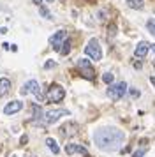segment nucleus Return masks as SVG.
Here are the masks:
<instances>
[{"label": "nucleus", "mask_w": 155, "mask_h": 157, "mask_svg": "<svg viewBox=\"0 0 155 157\" xmlns=\"http://www.w3.org/2000/svg\"><path fill=\"white\" fill-rule=\"evenodd\" d=\"M115 30H116V27H115V25H113V23H111V25L108 27V36H109V37H113V36H115V34H116Z\"/></svg>", "instance_id": "20"}, {"label": "nucleus", "mask_w": 155, "mask_h": 157, "mask_svg": "<svg viewBox=\"0 0 155 157\" xmlns=\"http://www.w3.org/2000/svg\"><path fill=\"white\" fill-rule=\"evenodd\" d=\"M152 50H153V51H155V44H152Z\"/></svg>", "instance_id": "28"}, {"label": "nucleus", "mask_w": 155, "mask_h": 157, "mask_svg": "<svg viewBox=\"0 0 155 157\" xmlns=\"http://www.w3.org/2000/svg\"><path fill=\"white\" fill-rule=\"evenodd\" d=\"M27 141H28V136H27V134H25V136H21L20 145H27Z\"/></svg>", "instance_id": "23"}, {"label": "nucleus", "mask_w": 155, "mask_h": 157, "mask_svg": "<svg viewBox=\"0 0 155 157\" xmlns=\"http://www.w3.org/2000/svg\"><path fill=\"white\" fill-rule=\"evenodd\" d=\"M146 29L150 30V34H153V36H155V20H148Z\"/></svg>", "instance_id": "18"}, {"label": "nucleus", "mask_w": 155, "mask_h": 157, "mask_svg": "<svg viewBox=\"0 0 155 157\" xmlns=\"http://www.w3.org/2000/svg\"><path fill=\"white\" fill-rule=\"evenodd\" d=\"M127 6L132 9H143V0H127Z\"/></svg>", "instance_id": "15"}, {"label": "nucleus", "mask_w": 155, "mask_h": 157, "mask_svg": "<svg viewBox=\"0 0 155 157\" xmlns=\"http://www.w3.org/2000/svg\"><path fill=\"white\" fill-rule=\"evenodd\" d=\"M78 69L81 71L83 78H86V79H93V78H95V71H93V67L90 65V62H88V60L79 58V60H78Z\"/></svg>", "instance_id": "6"}, {"label": "nucleus", "mask_w": 155, "mask_h": 157, "mask_svg": "<svg viewBox=\"0 0 155 157\" xmlns=\"http://www.w3.org/2000/svg\"><path fill=\"white\" fill-rule=\"evenodd\" d=\"M42 0H34V4H41Z\"/></svg>", "instance_id": "27"}, {"label": "nucleus", "mask_w": 155, "mask_h": 157, "mask_svg": "<svg viewBox=\"0 0 155 157\" xmlns=\"http://www.w3.org/2000/svg\"><path fill=\"white\" fill-rule=\"evenodd\" d=\"M113 79H115V76H113L111 72H106L104 76H102V81H104V83H108V85H111Z\"/></svg>", "instance_id": "17"}, {"label": "nucleus", "mask_w": 155, "mask_h": 157, "mask_svg": "<svg viewBox=\"0 0 155 157\" xmlns=\"http://www.w3.org/2000/svg\"><path fill=\"white\" fill-rule=\"evenodd\" d=\"M85 53L92 58V60H100L102 58V50L99 46V41L97 39H90L88 44L85 46Z\"/></svg>", "instance_id": "5"}, {"label": "nucleus", "mask_w": 155, "mask_h": 157, "mask_svg": "<svg viewBox=\"0 0 155 157\" xmlns=\"http://www.w3.org/2000/svg\"><path fill=\"white\" fill-rule=\"evenodd\" d=\"M60 55H67V53H69L70 51V41L69 39H65V41H63V44H62V48H60Z\"/></svg>", "instance_id": "16"}, {"label": "nucleus", "mask_w": 155, "mask_h": 157, "mask_svg": "<svg viewBox=\"0 0 155 157\" xmlns=\"http://www.w3.org/2000/svg\"><path fill=\"white\" fill-rule=\"evenodd\" d=\"M20 109H23V101H11L4 106V115H14Z\"/></svg>", "instance_id": "9"}, {"label": "nucleus", "mask_w": 155, "mask_h": 157, "mask_svg": "<svg viewBox=\"0 0 155 157\" xmlns=\"http://www.w3.org/2000/svg\"><path fill=\"white\" fill-rule=\"evenodd\" d=\"M145 154H146V148H141V150H136L132 154V157H143Z\"/></svg>", "instance_id": "21"}, {"label": "nucleus", "mask_w": 155, "mask_h": 157, "mask_svg": "<svg viewBox=\"0 0 155 157\" xmlns=\"http://www.w3.org/2000/svg\"><path fill=\"white\" fill-rule=\"evenodd\" d=\"M46 2H53V0H46Z\"/></svg>", "instance_id": "29"}, {"label": "nucleus", "mask_w": 155, "mask_h": 157, "mask_svg": "<svg viewBox=\"0 0 155 157\" xmlns=\"http://www.w3.org/2000/svg\"><path fill=\"white\" fill-rule=\"evenodd\" d=\"M130 95H132V97H139V92H138V90H130Z\"/></svg>", "instance_id": "24"}, {"label": "nucleus", "mask_w": 155, "mask_h": 157, "mask_svg": "<svg viewBox=\"0 0 155 157\" xmlns=\"http://www.w3.org/2000/svg\"><path fill=\"white\" fill-rule=\"evenodd\" d=\"M125 140V134L123 131H120L116 127H102L97 129L93 132V141L100 150H106V152H115V150L120 148V145Z\"/></svg>", "instance_id": "1"}, {"label": "nucleus", "mask_w": 155, "mask_h": 157, "mask_svg": "<svg viewBox=\"0 0 155 157\" xmlns=\"http://www.w3.org/2000/svg\"><path fill=\"white\" fill-rule=\"evenodd\" d=\"M60 117H69V111L67 109H49V111H44L39 118V124L42 125H49V124H55L56 120H60Z\"/></svg>", "instance_id": "2"}, {"label": "nucleus", "mask_w": 155, "mask_h": 157, "mask_svg": "<svg viewBox=\"0 0 155 157\" xmlns=\"http://www.w3.org/2000/svg\"><path fill=\"white\" fill-rule=\"evenodd\" d=\"M67 39V32L65 30H60V32H56L55 36H51L49 37V43H51V46L55 48L56 51L60 50V46L63 44V41Z\"/></svg>", "instance_id": "8"}, {"label": "nucleus", "mask_w": 155, "mask_h": 157, "mask_svg": "<svg viewBox=\"0 0 155 157\" xmlns=\"http://www.w3.org/2000/svg\"><path fill=\"white\" fill-rule=\"evenodd\" d=\"M76 131H78V125H76V124H72V122H69V124H65V125L60 127V134L67 138V136L76 134Z\"/></svg>", "instance_id": "11"}, {"label": "nucleus", "mask_w": 155, "mask_h": 157, "mask_svg": "<svg viewBox=\"0 0 155 157\" xmlns=\"http://www.w3.org/2000/svg\"><path fill=\"white\" fill-rule=\"evenodd\" d=\"M6 32H7V29H6V27H2V29H0V34H2V36H4Z\"/></svg>", "instance_id": "25"}, {"label": "nucleus", "mask_w": 155, "mask_h": 157, "mask_svg": "<svg viewBox=\"0 0 155 157\" xmlns=\"http://www.w3.org/2000/svg\"><path fill=\"white\" fill-rule=\"evenodd\" d=\"M46 145H48V148L51 150L53 154H58V152H60V148H58V145H56V141L53 138H46Z\"/></svg>", "instance_id": "14"}, {"label": "nucleus", "mask_w": 155, "mask_h": 157, "mask_svg": "<svg viewBox=\"0 0 155 157\" xmlns=\"http://www.w3.org/2000/svg\"><path fill=\"white\" fill-rule=\"evenodd\" d=\"M39 13H41V16H44L46 20H51V13H49L46 7H41V9H39Z\"/></svg>", "instance_id": "19"}, {"label": "nucleus", "mask_w": 155, "mask_h": 157, "mask_svg": "<svg viewBox=\"0 0 155 157\" xmlns=\"http://www.w3.org/2000/svg\"><path fill=\"white\" fill-rule=\"evenodd\" d=\"M127 92V83L125 81H118V83H115V85H109L108 88V97L111 101H120Z\"/></svg>", "instance_id": "3"}, {"label": "nucleus", "mask_w": 155, "mask_h": 157, "mask_svg": "<svg viewBox=\"0 0 155 157\" xmlns=\"http://www.w3.org/2000/svg\"><path fill=\"white\" fill-rule=\"evenodd\" d=\"M65 152L69 155H72V154H83V155H86V148L81 147V145H76V143H67L65 145Z\"/></svg>", "instance_id": "10"}, {"label": "nucleus", "mask_w": 155, "mask_h": 157, "mask_svg": "<svg viewBox=\"0 0 155 157\" xmlns=\"http://www.w3.org/2000/svg\"><path fill=\"white\" fill-rule=\"evenodd\" d=\"M150 81H152V85L155 86V76H152V78H150Z\"/></svg>", "instance_id": "26"}, {"label": "nucleus", "mask_w": 155, "mask_h": 157, "mask_svg": "<svg viewBox=\"0 0 155 157\" xmlns=\"http://www.w3.org/2000/svg\"><path fill=\"white\" fill-rule=\"evenodd\" d=\"M148 50H150V44H148L146 41H141V43L136 46V51H134V55H136V57H139V58H143V57H146Z\"/></svg>", "instance_id": "12"}, {"label": "nucleus", "mask_w": 155, "mask_h": 157, "mask_svg": "<svg viewBox=\"0 0 155 157\" xmlns=\"http://www.w3.org/2000/svg\"><path fill=\"white\" fill-rule=\"evenodd\" d=\"M53 67H56V62H53V60H48L44 64V69H53Z\"/></svg>", "instance_id": "22"}, {"label": "nucleus", "mask_w": 155, "mask_h": 157, "mask_svg": "<svg viewBox=\"0 0 155 157\" xmlns=\"http://www.w3.org/2000/svg\"><path fill=\"white\" fill-rule=\"evenodd\" d=\"M11 90V81L7 78H0V97H4Z\"/></svg>", "instance_id": "13"}, {"label": "nucleus", "mask_w": 155, "mask_h": 157, "mask_svg": "<svg viewBox=\"0 0 155 157\" xmlns=\"http://www.w3.org/2000/svg\"><path fill=\"white\" fill-rule=\"evenodd\" d=\"M65 97V88L60 85H51L46 94V101L48 102H60Z\"/></svg>", "instance_id": "4"}, {"label": "nucleus", "mask_w": 155, "mask_h": 157, "mask_svg": "<svg viewBox=\"0 0 155 157\" xmlns=\"http://www.w3.org/2000/svg\"><path fill=\"white\" fill-rule=\"evenodd\" d=\"M34 94L37 99H42V94L41 90H39V83L35 81V79H28L27 83L23 85V88H21V95H27V94Z\"/></svg>", "instance_id": "7"}]
</instances>
